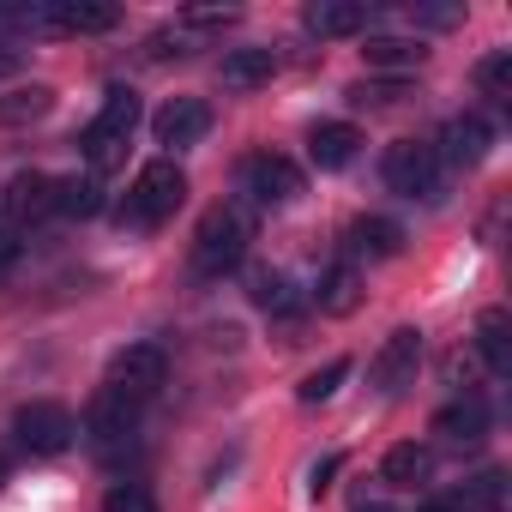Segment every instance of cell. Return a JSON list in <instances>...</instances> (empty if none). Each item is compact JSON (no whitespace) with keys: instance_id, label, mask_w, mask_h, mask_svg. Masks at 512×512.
Listing matches in <instances>:
<instances>
[{"instance_id":"obj_33","label":"cell","mask_w":512,"mask_h":512,"mask_svg":"<svg viewBox=\"0 0 512 512\" xmlns=\"http://www.w3.org/2000/svg\"><path fill=\"white\" fill-rule=\"evenodd\" d=\"M422 512H464V500H458V494H434Z\"/></svg>"},{"instance_id":"obj_35","label":"cell","mask_w":512,"mask_h":512,"mask_svg":"<svg viewBox=\"0 0 512 512\" xmlns=\"http://www.w3.org/2000/svg\"><path fill=\"white\" fill-rule=\"evenodd\" d=\"M0 488H7V458H0Z\"/></svg>"},{"instance_id":"obj_14","label":"cell","mask_w":512,"mask_h":512,"mask_svg":"<svg viewBox=\"0 0 512 512\" xmlns=\"http://www.w3.org/2000/svg\"><path fill=\"white\" fill-rule=\"evenodd\" d=\"M434 434H440L446 446H476V440L488 434V398H482V392H458L452 404L434 410Z\"/></svg>"},{"instance_id":"obj_6","label":"cell","mask_w":512,"mask_h":512,"mask_svg":"<svg viewBox=\"0 0 512 512\" xmlns=\"http://www.w3.org/2000/svg\"><path fill=\"white\" fill-rule=\"evenodd\" d=\"M73 434H79V422H73V410H67L61 398H31V404L13 416V440H19L31 458H55V452H67Z\"/></svg>"},{"instance_id":"obj_27","label":"cell","mask_w":512,"mask_h":512,"mask_svg":"<svg viewBox=\"0 0 512 512\" xmlns=\"http://www.w3.org/2000/svg\"><path fill=\"white\" fill-rule=\"evenodd\" d=\"M103 512H157V494H151L145 482H109Z\"/></svg>"},{"instance_id":"obj_21","label":"cell","mask_w":512,"mask_h":512,"mask_svg":"<svg viewBox=\"0 0 512 512\" xmlns=\"http://www.w3.org/2000/svg\"><path fill=\"white\" fill-rule=\"evenodd\" d=\"M428 476H434V452L416 446V440H398V446L380 458V482H392V488H422Z\"/></svg>"},{"instance_id":"obj_30","label":"cell","mask_w":512,"mask_h":512,"mask_svg":"<svg viewBox=\"0 0 512 512\" xmlns=\"http://www.w3.org/2000/svg\"><path fill=\"white\" fill-rule=\"evenodd\" d=\"M19 247H25V241H19V229H13V223H0V278L19 266Z\"/></svg>"},{"instance_id":"obj_34","label":"cell","mask_w":512,"mask_h":512,"mask_svg":"<svg viewBox=\"0 0 512 512\" xmlns=\"http://www.w3.org/2000/svg\"><path fill=\"white\" fill-rule=\"evenodd\" d=\"M350 512H404V506H398V500H356Z\"/></svg>"},{"instance_id":"obj_4","label":"cell","mask_w":512,"mask_h":512,"mask_svg":"<svg viewBox=\"0 0 512 512\" xmlns=\"http://www.w3.org/2000/svg\"><path fill=\"white\" fill-rule=\"evenodd\" d=\"M163 380H169V356H163V344H151V338L115 350V356H109V374H103V386L121 392V398H133L139 410L163 392Z\"/></svg>"},{"instance_id":"obj_24","label":"cell","mask_w":512,"mask_h":512,"mask_svg":"<svg viewBox=\"0 0 512 512\" xmlns=\"http://www.w3.org/2000/svg\"><path fill=\"white\" fill-rule=\"evenodd\" d=\"M55 109V91L49 85H13L0 97V127H25V121H43Z\"/></svg>"},{"instance_id":"obj_1","label":"cell","mask_w":512,"mask_h":512,"mask_svg":"<svg viewBox=\"0 0 512 512\" xmlns=\"http://www.w3.org/2000/svg\"><path fill=\"white\" fill-rule=\"evenodd\" d=\"M181 199H187L181 163H175V157H151V163L133 175L127 199L115 205V223H121L127 235H151V229H163V223L181 211Z\"/></svg>"},{"instance_id":"obj_8","label":"cell","mask_w":512,"mask_h":512,"mask_svg":"<svg viewBox=\"0 0 512 512\" xmlns=\"http://www.w3.org/2000/svg\"><path fill=\"white\" fill-rule=\"evenodd\" d=\"M416 368H422V332H416V326H398V332L380 338V350H374V362H368V386L392 398V392H404V386L416 380Z\"/></svg>"},{"instance_id":"obj_18","label":"cell","mask_w":512,"mask_h":512,"mask_svg":"<svg viewBox=\"0 0 512 512\" xmlns=\"http://www.w3.org/2000/svg\"><path fill=\"white\" fill-rule=\"evenodd\" d=\"M302 25L314 31V37H356V31H368V7L362 0H314V7L302 13Z\"/></svg>"},{"instance_id":"obj_31","label":"cell","mask_w":512,"mask_h":512,"mask_svg":"<svg viewBox=\"0 0 512 512\" xmlns=\"http://www.w3.org/2000/svg\"><path fill=\"white\" fill-rule=\"evenodd\" d=\"M19 67H25V49H19V43H7V37H0V79H13Z\"/></svg>"},{"instance_id":"obj_13","label":"cell","mask_w":512,"mask_h":512,"mask_svg":"<svg viewBox=\"0 0 512 512\" xmlns=\"http://www.w3.org/2000/svg\"><path fill=\"white\" fill-rule=\"evenodd\" d=\"M115 25H121V13L109 0H49L43 7V37H103Z\"/></svg>"},{"instance_id":"obj_32","label":"cell","mask_w":512,"mask_h":512,"mask_svg":"<svg viewBox=\"0 0 512 512\" xmlns=\"http://www.w3.org/2000/svg\"><path fill=\"white\" fill-rule=\"evenodd\" d=\"M332 476H338V458H320V464L308 470V488H314V494H326V488H332Z\"/></svg>"},{"instance_id":"obj_26","label":"cell","mask_w":512,"mask_h":512,"mask_svg":"<svg viewBox=\"0 0 512 512\" xmlns=\"http://www.w3.org/2000/svg\"><path fill=\"white\" fill-rule=\"evenodd\" d=\"M61 211H67V217H97V211H103V181H97L91 169H85V175H67V181H61Z\"/></svg>"},{"instance_id":"obj_29","label":"cell","mask_w":512,"mask_h":512,"mask_svg":"<svg viewBox=\"0 0 512 512\" xmlns=\"http://www.w3.org/2000/svg\"><path fill=\"white\" fill-rule=\"evenodd\" d=\"M223 25H235V7H193V13H181V31H223Z\"/></svg>"},{"instance_id":"obj_20","label":"cell","mask_w":512,"mask_h":512,"mask_svg":"<svg viewBox=\"0 0 512 512\" xmlns=\"http://www.w3.org/2000/svg\"><path fill=\"white\" fill-rule=\"evenodd\" d=\"M398 247H404V229L392 217H356L350 223V266L356 260H392Z\"/></svg>"},{"instance_id":"obj_9","label":"cell","mask_w":512,"mask_h":512,"mask_svg":"<svg viewBox=\"0 0 512 512\" xmlns=\"http://www.w3.org/2000/svg\"><path fill=\"white\" fill-rule=\"evenodd\" d=\"M85 440L97 446V452H121V446H133V434H139V404L133 398H121V392H97L91 404H85Z\"/></svg>"},{"instance_id":"obj_2","label":"cell","mask_w":512,"mask_h":512,"mask_svg":"<svg viewBox=\"0 0 512 512\" xmlns=\"http://www.w3.org/2000/svg\"><path fill=\"white\" fill-rule=\"evenodd\" d=\"M247 241H253V217L247 205H211L193 229V247H187V266L199 284H217L223 272H235L247 260Z\"/></svg>"},{"instance_id":"obj_19","label":"cell","mask_w":512,"mask_h":512,"mask_svg":"<svg viewBox=\"0 0 512 512\" xmlns=\"http://www.w3.org/2000/svg\"><path fill=\"white\" fill-rule=\"evenodd\" d=\"M476 356H482L488 374H512V320H506V308L476 314Z\"/></svg>"},{"instance_id":"obj_10","label":"cell","mask_w":512,"mask_h":512,"mask_svg":"<svg viewBox=\"0 0 512 512\" xmlns=\"http://www.w3.org/2000/svg\"><path fill=\"white\" fill-rule=\"evenodd\" d=\"M0 205H7V223L13 229H31V223H43V217L61 211V181L43 175V169H19L7 181V193H0Z\"/></svg>"},{"instance_id":"obj_28","label":"cell","mask_w":512,"mask_h":512,"mask_svg":"<svg viewBox=\"0 0 512 512\" xmlns=\"http://www.w3.org/2000/svg\"><path fill=\"white\" fill-rule=\"evenodd\" d=\"M344 374H350V362L338 356V362H326V368H314L308 380H302V404H326L338 386H344Z\"/></svg>"},{"instance_id":"obj_7","label":"cell","mask_w":512,"mask_h":512,"mask_svg":"<svg viewBox=\"0 0 512 512\" xmlns=\"http://www.w3.org/2000/svg\"><path fill=\"white\" fill-rule=\"evenodd\" d=\"M380 181H386L392 193H404V199H428V193L440 187V157H434V145H428V139H398V145H386Z\"/></svg>"},{"instance_id":"obj_17","label":"cell","mask_w":512,"mask_h":512,"mask_svg":"<svg viewBox=\"0 0 512 512\" xmlns=\"http://www.w3.org/2000/svg\"><path fill=\"white\" fill-rule=\"evenodd\" d=\"M356 151H362V133L350 127V121H320L314 133H308V157H314V169H350L356 163Z\"/></svg>"},{"instance_id":"obj_23","label":"cell","mask_w":512,"mask_h":512,"mask_svg":"<svg viewBox=\"0 0 512 512\" xmlns=\"http://www.w3.org/2000/svg\"><path fill=\"white\" fill-rule=\"evenodd\" d=\"M362 61L368 67H386V73H410V67L428 61V49H422V37H368Z\"/></svg>"},{"instance_id":"obj_22","label":"cell","mask_w":512,"mask_h":512,"mask_svg":"<svg viewBox=\"0 0 512 512\" xmlns=\"http://www.w3.org/2000/svg\"><path fill=\"white\" fill-rule=\"evenodd\" d=\"M356 302H362V272L350 260L326 266L320 272V314H356Z\"/></svg>"},{"instance_id":"obj_16","label":"cell","mask_w":512,"mask_h":512,"mask_svg":"<svg viewBox=\"0 0 512 512\" xmlns=\"http://www.w3.org/2000/svg\"><path fill=\"white\" fill-rule=\"evenodd\" d=\"M272 73H278V55L272 49H229L223 67H217V85L235 91V97H247V91L272 85Z\"/></svg>"},{"instance_id":"obj_12","label":"cell","mask_w":512,"mask_h":512,"mask_svg":"<svg viewBox=\"0 0 512 512\" xmlns=\"http://www.w3.org/2000/svg\"><path fill=\"white\" fill-rule=\"evenodd\" d=\"M488 151H494V127H488V115H476V109L452 115V121L440 127V145H434V157L452 163V169H476Z\"/></svg>"},{"instance_id":"obj_5","label":"cell","mask_w":512,"mask_h":512,"mask_svg":"<svg viewBox=\"0 0 512 512\" xmlns=\"http://www.w3.org/2000/svg\"><path fill=\"white\" fill-rule=\"evenodd\" d=\"M235 181H241V199L260 205V211H284V205H296V193H302V169H296L290 157H278V151L241 157Z\"/></svg>"},{"instance_id":"obj_3","label":"cell","mask_w":512,"mask_h":512,"mask_svg":"<svg viewBox=\"0 0 512 512\" xmlns=\"http://www.w3.org/2000/svg\"><path fill=\"white\" fill-rule=\"evenodd\" d=\"M133 127H139V97H133L127 85H115V91L103 97V109L91 115V127L79 133V151H85V163H91V175H97V181L127 157Z\"/></svg>"},{"instance_id":"obj_15","label":"cell","mask_w":512,"mask_h":512,"mask_svg":"<svg viewBox=\"0 0 512 512\" xmlns=\"http://www.w3.org/2000/svg\"><path fill=\"white\" fill-rule=\"evenodd\" d=\"M247 302L260 308V314H272V320H296V314H302V290H296V278L278 272V266H253V272H247Z\"/></svg>"},{"instance_id":"obj_11","label":"cell","mask_w":512,"mask_h":512,"mask_svg":"<svg viewBox=\"0 0 512 512\" xmlns=\"http://www.w3.org/2000/svg\"><path fill=\"white\" fill-rule=\"evenodd\" d=\"M211 133V103H199V97H169L157 115H151V139L163 145V151H187V145H199Z\"/></svg>"},{"instance_id":"obj_25","label":"cell","mask_w":512,"mask_h":512,"mask_svg":"<svg viewBox=\"0 0 512 512\" xmlns=\"http://www.w3.org/2000/svg\"><path fill=\"white\" fill-rule=\"evenodd\" d=\"M476 91L488 103H512V49H494L476 61Z\"/></svg>"}]
</instances>
